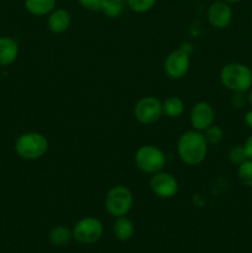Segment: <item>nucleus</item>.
Listing matches in <instances>:
<instances>
[{"mask_svg":"<svg viewBox=\"0 0 252 253\" xmlns=\"http://www.w3.org/2000/svg\"><path fill=\"white\" fill-rule=\"evenodd\" d=\"M247 101H249V104L251 105V108H252V90L250 91L249 96H247Z\"/></svg>","mask_w":252,"mask_h":253,"instance_id":"nucleus-27","label":"nucleus"},{"mask_svg":"<svg viewBox=\"0 0 252 253\" xmlns=\"http://www.w3.org/2000/svg\"><path fill=\"white\" fill-rule=\"evenodd\" d=\"M113 232L114 236L120 241H127L133 236L135 232V227H133L132 221L125 216L116 217L115 222L113 225Z\"/></svg>","mask_w":252,"mask_h":253,"instance_id":"nucleus-15","label":"nucleus"},{"mask_svg":"<svg viewBox=\"0 0 252 253\" xmlns=\"http://www.w3.org/2000/svg\"><path fill=\"white\" fill-rule=\"evenodd\" d=\"M19 56V44L14 39L0 37V66L5 67L14 63Z\"/></svg>","mask_w":252,"mask_h":253,"instance_id":"nucleus-13","label":"nucleus"},{"mask_svg":"<svg viewBox=\"0 0 252 253\" xmlns=\"http://www.w3.org/2000/svg\"><path fill=\"white\" fill-rule=\"evenodd\" d=\"M224 1L229 2V4H234V2H240L241 0H224Z\"/></svg>","mask_w":252,"mask_h":253,"instance_id":"nucleus-28","label":"nucleus"},{"mask_svg":"<svg viewBox=\"0 0 252 253\" xmlns=\"http://www.w3.org/2000/svg\"><path fill=\"white\" fill-rule=\"evenodd\" d=\"M215 110L211 104L207 101H199L195 104L190 111V124L197 131L207 130L214 124Z\"/></svg>","mask_w":252,"mask_h":253,"instance_id":"nucleus-11","label":"nucleus"},{"mask_svg":"<svg viewBox=\"0 0 252 253\" xmlns=\"http://www.w3.org/2000/svg\"><path fill=\"white\" fill-rule=\"evenodd\" d=\"M151 192L161 199H170L178 193L179 185L173 174L168 172H157L150 179Z\"/></svg>","mask_w":252,"mask_h":253,"instance_id":"nucleus-8","label":"nucleus"},{"mask_svg":"<svg viewBox=\"0 0 252 253\" xmlns=\"http://www.w3.org/2000/svg\"><path fill=\"white\" fill-rule=\"evenodd\" d=\"M163 115L170 119L179 118L184 113V103L178 96H169L162 103Z\"/></svg>","mask_w":252,"mask_h":253,"instance_id":"nucleus-17","label":"nucleus"},{"mask_svg":"<svg viewBox=\"0 0 252 253\" xmlns=\"http://www.w3.org/2000/svg\"><path fill=\"white\" fill-rule=\"evenodd\" d=\"M133 204L132 193L125 185H115L105 197V209L111 216H125Z\"/></svg>","mask_w":252,"mask_h":253,"instance_id":"nucleus-5","label":"nucleus"},{"mask_svg":"<svg viewBox=\"0 0 252 253\" xmlns=\"http://www.w3.org/2000/svg\"><path fill=\"white\" fill-rule=\"evenodd\" d=\"M136 167L146 174L161 172L166 166V156L161 148L153 145L141 146L135 153Z\"/></svg>","mask_w":252,"mask_h":253,"instance_id":"nucleus-4","label":"nucleus"},{"mask_svg":"<svg viewBox=\"0 0 252 253\" xmlns=\"http://www.w3.org/2000/svg\"><path fill=\"white\" fill-rule=\"evenodd\" d=\"M133 115L143 125L156 124L163 115L162 103L155 96H143L135 104Z\"/></svg>","mask_w":252,"mask_h":253,"instance_id":"nucleus-7","label":"nucleus"},{"mask_svg":"<svg viewBox=\"0 0 252 253\" xmlns=\"http://www.w3.org/2000/svg\"><path fill=\"white\" fill-rule=\"evenodd\" d=\"M237 174L242 184L252 188V160H246L244 163H241L237 169Z\"/></svg>","mask_w":252,"mask_h":253,"instance_id":"nucleus-19","label":"nucleus"},{"mask_svg":"<svg viewBox=\"0 0 252 253\" xmlns=\"http://www.w3.org/2000/svg\"><path fill=\"white\" fill-rule=\"evenodd\" d=\"M15 151L24 160H39L48 151V140L40 132H25L16 140Z\"/></svg>","mask_w":252,"mask_h":253,"instance_id":"nucleus-3","label":"nucleus"},{"mask_svg":"<svg viewBox=\"0 0 252 253\" xmlns=\"http://www.w3.org/2000/svg\"><path fill=\"white\" fill-rule=\"evenodd\" d=\"M232 105L237 109L244 108L245 98L242 96V93H236V95H234V98H232Z\"/></svg>","mask_w":252,"mask_h":253,"instance_id":"nucleus-24","label":"nucleus"},{"mask_svg":"<svg viewBox=\"0 0 252 253\" xmlns=\"http://www.w3.org/2000/svg\"><path fill=\"white\" fill-rule=\"evenodd\" d=\"M156 1L157 0H126V4L133 12L143 14V12H147L152 9Z\"/></svg>","mask_w":252,"mask_h":253,"instance_id":"nucleus-21","label":"nucleus"},{"mask_svg":"<svg viewBox=\"0 0 252 253\" xmlns=\"http://www.w3.org/2000/svg\"><path fill=\"white\" fill-rule=\"evenodd\" d=\"M73 237L83 245H93L101 239L104 232L103 222L99 219L93 216L84 217L81 219L76 225L73 230Z\"/></svg>","mask_w":252,"mask_h":253,"instance_id":"nucleus-6","label":"nucleus"},{"mask_svg":"<svg viewBox=\"0 0 252 253\" xmlns=\"http://www.w3.org/2000/svg\"><path fill=\"white\" fill-rule=\"evenodd\" d=\"M189 53L179 48L170 52L165 61V72L170 79H182L189 71Z\"/></svg>","mask_w":252,"mask_h":253,"instance_id":"nucleus-9","label":"nucleus"},{"mask_svg":"<svg viewBox=\"0 0 252 253\" xmlns=\"http://www.w3.org/2000/svg\"><path fill=\"white\" fill-rule=\"evenodd\" d=\"M57 0H25V9L34 16H46L56 9Z\"/></svg>","mask_w":252,"mask_h":253,"instance_id":"nucleus-14","label":"nucleus"},{"mask_svg":"<svg viewBox=\"0 0 252 253\" xmlns=\"http://www.w3.org/2000/svg\"><path fill=\"white\" fill-rule=\"evenodd\" d=\"M245 123L252 130V110H249L245 114Z\"/></svg>","mask_w":252,"mask_h":253,"instance_id":"nucleus-26","label":"nucleus"},{"mask_svg":"<svg viewBox=\"0 0 252 253\" xmlns=\"http://www.w3.org/2000/svg\"><path fill=\"white\" fill-rule=\"evenodd\" d=\"M72 22V16L68 10L66 9H54L48 14L47 19V26L49 31L53 34H63L69 29Z\"/></svg>","mask_w":252,"mask_h":253,"instance_id":"nucleus-12","label":"nucleus"},{"mask_svg":"<svg viewBox=\"0 0 252 253\" xmlns=\"http://www.w3.org/2000/svg\"><path fill=\"white\" fill-rule=\"evenodd\" d=\"M203 135H204V138L208 142V145H217V143L221 142L222 138H224V131H222L221 127L215 126L214 124H212V125L209 126L207 130H204V133H203Z\"/></svg>","mask_w":252,"mask_h":253,"instance_id":"nucleus-20","label":"nucleus"},{"mask_svg":"<svg viewBox=\"0 0 252 253\" xmlns=\"http://www.w3.org/2000/svg\"><path fill=\"white\" fill-rule=\"evenodd\" d=\"M245 151H246V155L249 157V160H252V135L249 136V138L246 140L244 145Z\"/></svg>","mask_w":252,"mask_h":253,"instance_id":"nucleus-25","label":"nucleus"},{"mask_svg":"<svg viewBox=\"0 0 252 253\" xmlns=\"http://www.w3.org/2000/svg\"><path fill=\"white\" fill-rule=\"evenodd\" d=\"M232 16H234V12H232L231 6L229 2L224 0H217L212 2L208 9V21L215 29H226L231 24Z\"/></svg>","mask_w":252,"mask_h":253,"instance_id":"nucleus-10","label":"nucleus"},{"mask_svg":"<svg viewBox=\"0 0 252 253\" xmlns=\"http://www.w3.org/2000/svg\"><path fill=\"white\" fill-rule=\"evenodd\" d=\"M79 4L90 11H101L105 0H78Z\"/></svg>","mask_w":252,"mask_h":253,"instance_id":"nucleus-23","label":"nucleus"},{"mask_svg":"<svg viewBox=\"0 0 252 253\" xmlns=\"http://www.w3.org/2000/svg\"><path fill=\"white\" fill-rule=\"evenodd\" d=\"M221 84L234 93H245L252 86V71L242 63H229L220 72Z\"/></svg>","mask_w":252,"mask_h":253,"instance_id":"nucleus-2","label":"nucleus"},{"mask_svg":"<svg viewBox=\"0 0 252 253\" xmlns=\"http://www.w3.org/2000/svg\"><path fill=\"white\" fill-rule=\"evenodd\" d=\"M208 146L209 145L200 131H187L182 133L178 140L177 152L183 163L188 166H197L207 157Z\"/></svg>","mask_w":252,"mask_h":253,"instance_id":"nucleus-1","label":"nucleus"},{"mask_svg":"<svg viewBox=\"0 0 252 253\" xmlns=\"http://www.w3.org/2000/svg\"><path fill=\"white\" fill-rule=\"evenodd\" d=\"M229 160L232 165L240 166L241 163H244L245 161L249 160L246 155V151H245L244 145H234L229 151Z\"/></svg>","mask_w":252,"mask_h":253,"instance_id":"nucleus-22","label":"nucleus"},{"mask_svg":"<svg viewBox=\"0 0 252 253\" xmlns=\"http://www.w3.org/2000/svg\"><path fill=\"white\" fill-rule=\"evenodd\" d=\"M125 5L126 0H105L101 11L104 12L105 16L114 19V17H118L123 12Z\"/></svg>","mask_w":252,"mask_h":253,"instance_id":"nucleus-18","label":"nucleus"},{"mask_svg":"<svg viewBox=\"0 0 252 253\" xmlns=\"http://www.w3.org/2000/svg\"><path fill=\"white\" fill-rule=\"evenodd\" d=\"M72 237H73L72 230H69L66 226H62V225L52 227L51 231L48 232V240L53 246H66L71 242Z\"/></svg>","mask_w":252,"mask_h":253,"instance_id":"nucleus-16","label":"nucleus"}]
</instances>
